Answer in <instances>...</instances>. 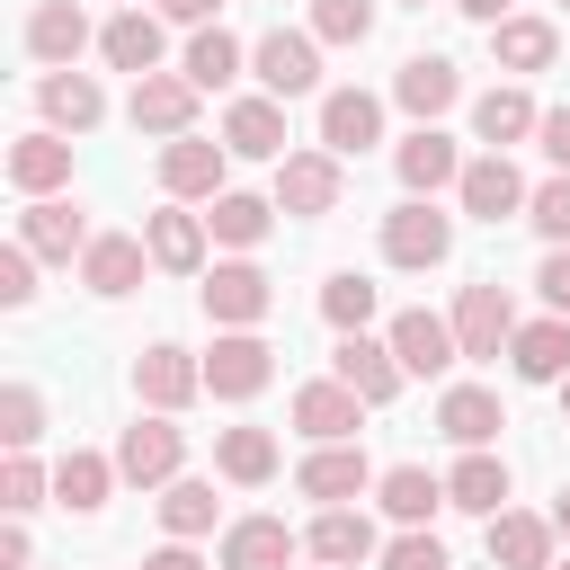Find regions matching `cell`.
Instances as JSON below:
<instances>
[{
  "label": "cell",
  "instance_id": "obj_1",
  "mask_svg": "<svg viewBox=\"0 0 570 570\" xmlns=\"http://www.w3.org/2000/svg\"><path fill=\"white\" fill-rule=\"evenodd\" d=\"M383 258L392 267H445L454 258V214H436V196H401L383 214Z\"/></svg>",
  "mask_w": 570,
  "mask_h": 570
},
{
  "label": "cell",
  "instance_id": "obj_2",
  "mask_svg": "<svg viewBox=\"0 0 570 570\" xmlns=\"http://www.w3.org/2000/svg\"><path fill=\"white\" fill-rule=\"evenodd\" d=\"M276 383V347L258 338V330H214V347H205V392L214 401H258Z\"/></svg>",
  "mask_w": 570,
  "mask_h": 570
},
{
  "label": "cell",
  "instance_id": "obj_3",
  "mask_svg": "<svg viewBox=\"0 0 570 570\" xmlns=\"http://www.w3.org/2000/svg\"><path fill=\"white\" fill-rule=\"evenodd\" d=\"M338 196H347L338 151H285V160H276V214L321 223V214H338Z\"/></svg>",
  "mask_w": 570,
  "mask_h": 570
},
{
  "label": "cell",
  "instance_id": "obj_4",
  "mask_svg": "<svg viewBox=\"0 0 570 570\" xmlns=\"http://www.w3.org/2000/svg\"><path fill=\"white\" fill-rule=\"evenodd\" d=\"M196 294H205V321H214V330H258L267 303H276V285H267L258 258H223V267H205Z\"/></svg>",
  "mask_w": 570,
  "mask_h": 570
},
{
  "label": "cell",
  "instance_id": "obj_5",
  "mask_svg": "<svg viewBox=\"0 0 570 570\" xmlns=\"http://www.w3.org/2000/svg\"><path fill=\"white\" fill-rule=\"evenodd\" d=\"M249 71L267 98H312L321 89V36H294V27H267L249 45Z\"/></svg>",
  "mask_w": 570,
  "mask_h": 570
},
{
  "label": "cell",
  "instance_id": "obj_6",
  "mask_svg": "<svg viewBox=\"0 0 570 570\" xmlns=\"http://www.w3.org/2000/svg\"><path fill=\"white\" fill-rule=\"evenodd\" d=\"M178 463H187V428H169L160 410H151V419H134V428L116 436V472H125L134 490H169V481H178Z\"/></svg>",
  "mask_w": 570,
  "mask_h": 570
},
{
  "label": "cell",
  "instance_id": "obj_7",
  "mask_svg": "<svg viewBox=\"0 0 570 570\" xmlns=\"http://www.w3.org/2000/svg\"><path fill=\"white\" fill-rule=\"evenodd\" d=\"M196 80L187 71H151V80H134V98H125V116H134V134H160V142H178V134H196Z\"/></svg>",
  "mask_w": 570,
  "mask_h": 570
},
{
  "label": "cell",
  "instance_id": "obj_8",
  "mask_svg": "<svg viewBox=\"0 0 570 570\" xmlns=\"http://www.w3.org/2000/svg\"><path fill=\"white\" fill-rule=\"evenodd\" d=\"M223 169H232V151L205 142V134L160 142V187H169V205H214V196H223Z\"/></svg>",
  "mask_w": 570,
  "mask_h": 570
},
{
  "label": "cell",
  "instance_id": "obj_9",
  "mask_svg": "<svg viewBox=\"0 0 570 570\" xmlns=\"http://www.w3.org/2000/svg\"><path fill=\"white\" fill-rule=\"evenodd\" d=\"M454 196H463V214H472V223H517V214L534 205V187L517 178V160H508V151L463 160V187H454Z\"/></svg>",
  "mask_w": 570,
  "mask_h": 570
},
{
  "label": "cell",
  "instance_id": "obj_10",
  "mask_svg": "<svg viewBox=\"0 0 570 570\" xmlns=\"http://www.w3.org/2000/svg\"><path fill=\"white\" fill-rule=\"evenodd\" d=\"M134 392H142L160 419H178V410L205 392V356H187L178 338H160V347H142V356H134Z\"/></svg>",
  "mask_w": 570,
  "mask_h": 570
},
{
  "label": "cell",
  "instance_id": "obj_11",
  "mask_svg": "<svg viewBox=\"0 0 570 570\" xmlns=\"http://www.w3.org/2000/svg\"><path fill=\"white\" fill-rule=\"evenodd\" d=\"M374 481H383V472H374L356 445H312V454L294 463V490H303V499H321V508H347V499H365Z\"/></svg>",
  "mask_w": 570,
  "mask_h": 570
},
{
  "label": "cell",
  "instance_id": "obj_12",
  "mask_svg": "<svg viewBox=\"0 0 570 570\" xmlns=\"http://www.w3.org/2000/svg\"><path fill=\"white\" fill-rule=\"evenodd\" d=\"M330 374H338V383H347V392H356L365 410H383V401H392V392L410 383V374H401V356H392V338H365V330H356V338H338Z\"/></svg>",
  "mask_w": 570,
  "mask_h": 570
},
{
  "label": "cell",
  "instance_id": "obj_13",
  "mask_svg": "<svg viewBox=\"0 0 570 570\" xmlns=\"http://www.w3.org/2000/svg\"><path fill=\"white\" fill-rule=\"evenodd\" d=\"M89 45H98V36H89L80 0H36V9H27V53H36L45 71H71Z\"/></svg>",
  "mask_w": 570,
  "mask_h": 570
},
{
  "label": "cell",
  "instance_id": "obj_14",
  "mask_svg": "<svg viewBox=\"0 0 570 570\" xmlns=\"http://www.w3.org/2000/svg\"><path fill=\"white\" fill-rule=\"evenodd\" d=\"M374 142H383V98H374V89H330V98H321V151L356 160V151H374Z\"/></svg>",
  "mask_w": 570,
  "mask_h": 570
},
{
  "label": "cell",
  "instance_id": "obj_15",
  "mask_svg": "<svg viewBox=\"0 0 570 570\" xmlns=\"http://www.w3.org/2000/svg\"><path fill=\"white\" fill-rule=\"evenodd\" d=\"M223 151L232 160H285V98H232L223 107Z\"/></svg>",
  "mask_w": 570,
  "mask_h": 570
},
{
  "label": "cell",
  "instance_id": "obj_16",
  "mask_svg": "<svg viewBox=\"0 0 570 570\" xmlns=\"http://www.w3.org/2000/svg\"><path fill=\"white\" fill-rule=\"evenodd\" d=\"M205 214H187V205H160V214H142V249H151V267H169V276H205Z\"/></svg>",
  "mask_w": 570,
  "mask_h": 570
},
{
  "label": "cell",
  "instance_id": "obj_17",
  "mask_svg": "<svg viewBox=\"0 0 570 570\" xmlns=\"http://www.w3.org/2000/svg\"><path fill=\"white\" fill-rule=\"evenodd\" d=\"M142 267H151V249H142V232H98V240L80 249V285H89L98 303H116V294H134V285H142Z\"/></svg>",
  "mask_w": 570,
  "mask_h": 570
},
{
  "label": "cell",
  "instance_id": "obj_18",
  "mask_svg": "<svg viewBox=\"0 0 570 570\" xmlns=\"http://www.w3.org/2000/svg\"><path fill=\"white\" fill-rule=\"evenodd\" d=\"M454 338H463V356H508V338H517V303H508V285H463V303H454Z\"/></svg>",
  "mask_w": 570,
  "mask_h": 570
},
{
  "label": "cell",
  "instance_id": "obj_19",
  "mask_svg": "<svg viewBox=\"0 0 570 570\" xmlns=\"http://www.w3.org/2000/svg\"><path fill=\"white\" fill-rule=\"evenodd\" d=\"M383 338H392V356H401V374H445V365L463 356V338H454V321H436V312H419V303H410V312H392V330H383Z\"/></svg>",
  "mask_w": 570,
  "mask_h": 570
},
{
  "label": "cell",
  "instance_id": "obj_20",
  "mask_svg": "<svg viewBox=\"0 0 570 570\" xmlns=\"http://www.w3.org/2000/svg\"><path fill=\"white\" fill-rule=\"evenodd\" d=\"M356 419H365V401H356L338 374H321V383L294 392V428H303L312 445H356Z\"/></svg>",
  "mask_w": 570,
  "mask_h": 570
},
{
  "label": "cell",
  "instance_id": "obj_21",
  "mask_svg": "<svg viewBox=\"0 0 570 570\" xmlns=\"http://www.w3.org/2000/svg\"><path fill=\"white\" fill-rule=\"evenodd\" d=\"M9 187L36 205V196H53V187H71V142L53 134V125H36V134H18L9 142Z\"/></svg>",
  "mask_w": 570,
  "mask_h": 570
},
{
  "label": "cell",
  "instance_id": "obj_22",
  "mask_svg": "<svg viewBox=\"0 0 570 570\" xmlns=\"http://www.w3.org/2000/svg\"><path fill=\"white\" fill-rule=\"evenodd\" d=\"M436 428H445L463 454H490V436L508 428V410H499V392H490V383H445V401H436Z\"/></svg>",
  "mask_w": 570,
  "mask_h": 570
},
{
  "label": "cell",
  "instance_id": "obj_23",
  "mask_svg": "<svg viewBox=\"0 0 570 570\" xmlns=\"http://www.w3.org/2000/svg\"><path fill=\"white\" fill-rule=\"evenodd\" d=\"M552 517H534V508H499L490 517V570H552Z\"/></svg>",
  "mask_w": 570,
  "mask_h": 570
},
{
  "label": "cell",
  "instance_id": "obj_24",
  "mask_svg": "<svg viewBox=\"0 0 570 570\" xmlns=\"http://www.w3.org/2000/svg\"><path fill=\"white\" fill-rule=\"evenodd\" d=\"M508 365H517V383H570V321H561V312H543V321H517V338H508Z\"/></svg>",
  "mask_w": 570,
  "mask_h": 570
},
{
  "label": "cell",
  "instance_id": "obj_25",
  "mask_svg": "<svg viewBox=\"0 0 570 570\" xmlns=\"http://www.w3.org/2000/svg\"><path fill=\"white\" fill-rule=\"evenodd\" d=\"M294 525L285 517H232L223 525V570H294Z\"/></svg>",
  "mask_w": 570,
  "mask_h": 570
},
{
  "label": "cell",
  "instance_id": "obj_26",
  "mask_svg": "<svg viewBox=\"0 0 570 570\" xmlns=\"http://www.w3.org/2000/svg\"><path fill=\"white\" fill-rule=\"evenodd\" d=\"M392 98H401V107H410L419 125H436V116H445V107L463 98V71H454L445 53H410V62L392 71Z\"/></svg>",
  "mask_w": 570,
  "mask_h": 570
},
{
  "label": "cell",
  "instance_id": "obj_27",
  "mask_svg": "<svg viewBox=\"0 0 570 570\" xmlns=\"http://www.w3.org/2000/svg\"><path fill=\"white\" fill-rule=\"evenodd\" d=\"M392 169H401V187H410V196L463 187V151H454V134H436V125H419V134L392 151Z\"/></svg>",
  "mask_w": 570,
  "mask_h": 570
},
{
  "label": "cell",
  "instance_id": "obj_28",
  "mask_svg": "<svg viewBox=\"0 0 570 570\" xmlns=\"http://www.w3.org/2000/svg\"><path fill=\"white\" fill-rule=\"evenodd\" d=\"M18 240H27L36 258H62V267H71V258H80L98 232L80 223V205H62V196H36V205L18 214Z\"/></svg>",
  "mask_w": 570,
  "mask_h": 570
},
{
  "label": "cell",
  "instance_id": "obj_29",
  "mask_svg": "<svg viewBox=\"0 0 570 570\" xmlns=\"http://www.w3.org/2000/svg\"><path fill=\"white\" fill-rule=\"evenodd\" d=\"M36 107H45L53 134H89V125L107 116V89H98L89 71H45V80H36Z\"/></svg>",
  "mask_w": 570,
  "mask_h": 570
},
{
  "label": "cell",
  "instance_id": "obj_30",
  "mask_svg": "<svg viewBox=\"0 0 570 570\" xmlns=\"http://www.w3.org/2000/svg\"><path fill=\"white\" fill-rule=\"evenodd\" d=\"M98 53H107L116 71L151 80V71H160V18H151V9H116V18L98 27Z\"/></svg>",
  "mask_w": 570,
  "mask_h": 570
},
{
  "label": "cell",
  "instance_id": "obj_31",
  "mask_svg": "<svg viewBox=\"0 0 570 570\" xmlns=\"http://www.w3.org/2000/svg\"><path fill=\"white\" fill-rule=\"evenodd\" d=\"M374 499H383V517H392V525L410 534V525H428V517L445 508V481H436L428 463H392V472L374 481Z\"/></svg>",
  "mask_w": 570,
  "mask_h": 570
},
{
  "label": "cell",
  "instance_id": "obj_32",
  "mask_svg": "<svg viewBox=\"0 0 570 570\" xmlns=\"http://www.w3.org/2000/svg\"><path fill=\"white\" fill-rule=\"evenodd\" d=\"M303 552H312L321 570H356V561H374V525H365L356 508H321L312 534H303Z\"/></svg>",
  "mask_w": 570,
  "mask_h": 570
},
{
  "label": "cell",
  "instance_id": "obj_33",
  "mask_svg": "<svg viewBox=\"0 0 570 570\" xmlns=\"http://www.w3.org/2000/svg\"><path fill=\"white\" fill-rule=\"evenodd\" d=\"M534 125H543V107H534V98H525V89H508V80H499V89H481V98H472V134H481V142H490V151H508V142H525V134H534Z\"/></svg>",
  "mask_w": 570,
  "mask_h": 570
},
{
  "label": "cell",
  "instance_id": "obj_34",
  "mask_svg": "<svg viewBox=\"0 0 570 570\" xmlns=\"http://www.w3.org/2000/svg\"><path fill=\"white\" fill-rule=\"evenodd\" d=\"M267 223H276V196H249V187H223V196L205 205V232H214L223 249H258Z\"/></svg>",
  "mask_w": 570,
  "mask_h": 570
},
{
  "label": "cell",
  "instance_id": "obj_35",
  "mask_svg": "<svg viewBox=\"0 0 570 570\" xmlns=\"http://www.w3.org/2000/svg\"><path fill=\"white\" fill-rule=\"evenodd\" d=\"M116 481H125V472H116V454H89V445H71V454L53 463V499H62V508H80V517H89V508H107V490H116Z\"/></svg>",
  "mask_w": 570,
  "mask_h": 570
},
{
  "label": "cell",
  "instance_id": "obj_36",
  "mask_svg": "<svg viewBox=\"0 0 570 570\" xmlns=\"http://www.w3.org/2000/svg\"><path fill=\"white\" fill-rule=\"evenodd\" d=\"M445 508H463V517H499V508H508V463H499V454H463V463L445 472Z\"/></svg>",
  "mask_w": 570,
  "mask_h": 570
},
{
  "label": "cell",
  "instance_id": "obj_37",
  "mask_svg": "<svg viewBox=\"0 0 570 570\" xmlns=\"http://www.w3.org/2000/svg\"><path fill=\"white\" fill-rule=\"evenodd\" d=\"M214 472L240 481V490L276 481V436H267V428H223V436H214Z\"/></svg>",
  "mask_w": 570,
  "mask_h": 570
},
{
  "label": "cell",
  "instance_id": "obj_38",
  "mask_svg": "<svg viewBox=\"0 0 570 570\" xmlns=\"http://www.w3.org/2000/svg\"><path fill=\"white\" fill-rule=\"evenodd\" d=\"M214 517H223L214 481H187V472H178V481L160 490V534H169V543H196V534H214Z\"/></svg>",
  "mask_w": 570,
  "mask_h": 570
},
{
  "label": "cell",
  "instance_id": "obj_39",
  "mask_svg": "<svg viewBox=\"0 0 570 570\" xmlns=\"http://www.w3.org/2000/svg\"><path fill=\"white\" fill-rule=\"evenodd\" d=\"M552 18H499L490 27V53H499V71H543L552 62Z\"/></svg>",
  "mask_w": 570,
  "mask_h": 570
},
{
  "label": "cell",
  "instance_id": "obj_40",
  "mask_svg": "<svg viewBox=\"0 0 570 570\" xmlns=\"http://www.w3.org/2000/svg\"><path fill=\"white\" fill-rule=\"evenodd\" d=\"M240 62H249V53H240V36H223V27H196L178 71H187L196 89H232V80H240Z\"/></svg>",
  "mask_w": 570,
  "mask_h": 570
},
{
  "label": "cell",
  "instance_id": "obj_41",
  "mask_svg": "<svg viewBox=\"0 0 570 570\" xmlns=\"http://www.w3.org/2000/svg\"><path fill=\"white\" fill-rule=\"evenodd\" d=\"M321 321H330L338 338H356V330L374 321V276H330V285H321Z\"/></svg>",
  "mask_w": 570,
  "mask_h": 570
},
{
  "label": "cell",
  "instance_id": "obj_42",
  "mask_svg": "<svg viewBox=\"0 0 570 570\" xmlns=\"http://www.w3.org/2000/svg\"><path fill=\"white\" fill-rule=\"evenodd\" d=\"M36 436H45V392L36 383H0V445L27 454Z\"/></svg>",
  "mask_w": 570,
  "mask_h": 570
},
{
  "label": "cell",
  "instance_id": "obj_43",
  "mask_svg": "<svg viewBox=\"0 0 570 570\" xmlns=\"http://www.w3.org/2000/svg\"><path fill=\"white\" fill-rule=\"evenodd\" d=\"M374 18H383L374 0H312V36H321V45H365Z\"/></svg>",
  "mask_w": 570,
  "mask_h": 570
},
{
  "label": "cell",
  "instance_id": "obj_44",
  "mask_svg": "<svg viewBox=\"0 0 570 570\" xmlns=\"http://www.w3.org/2000/svg\"><path fill=\"white\" fill-rule=\"evenodd\" d=\"M45 490H53V472H45L36 454H9V463H0V508H9V517H36Z\"/></svg>",
  "mask_w": 570,
  "mask_h": 570
},
{
  "label": "cell",
  "instance_id": "obj_45",
  "mask_svg": "<svg viewBox=\"0 0 570 570\" xmlns=\"http://www.w3.org/2000/svg\"><path fill=\"white\" fill-rule=\"evenodd\" d=\"M525 223H534L552 249H570V178H543V187H534V205H525Z\"/></svg>",
  "mask_w": 570,
  "mask_h": 570
},
{
  "label": "cell",
  "instance_id": "obj_46",
  "mask_svg": "<svg viewBox=\"0 0 570 570\" xmlns=\"http://www.w3.org/2000/svg\"><path fill=\"white\" fill-rule=\"evenodd\" d=\"M383 570H454V561H445V543H436L428 525H410V534L383 543Z\"/></svg>",
  "mask_w": 570,
  "mask_h": 570
},
{
  "label": "cell",
  "instance_id": "obj_47",
  "mask_svg": "<svg viewBox=\"0 0 570 570\" xmlns=\"http://www.w3.org/2000/svg\"><path fill=\"white\" fill-rule=\"evenodd\" d=\"M0 303H9V312H27V303H36V249H27V240H9V249H0Z\"/></svg>",
  "mask_w": 570,
  "mask_h": 570
},
{
  "label": "cell",
  "instance_id": "obj_48",
  "mask_svg": "<svg viewBox=\"0 0 570 570\" xmlns=\"http://www.w3.org/2000/svg\"><path fill=\"white\" fill-rule=\"evenodd\" d=\"M534 142H543V160H552V178H570V107H543V125H534Z\"/></svg>",
  "mask_w": 570,
  "mask_h": 570
},
{
  "label": "cell",
  "instance_id": "obj_49",
  "mask_svg": "<svg viewBox=\"0 0 570 570\" xmlns=\"http://www.w3.org/2000/svg\"><path fill=\"white\" fill-rule=\"evenodd\" d=\"M534 285H543V303L570 321V249H543V267H534Z\"/></svg>",
  "mask_w": 570,
  "mask_h": 570
},
{
  "label": "cell",
  "instance_id": "obj_50",
  "mask_svg": "<svg viewBox=\"0 0 570 570\" xmlns=\"http://www.w3.org/2000/svg\"><path fill=\"white\" fill-rule=\"evenodd\" d=\"M0 570H36V543H27V517L0 525Z\"/></svg>",
  "mask_w": 570,
  "mask_h": 570
},
{
  "label": "cell",
  "instance_id": "obj_51",
  "mask_svg": "<svg viewBox=\"0 0 570 570\" xmlns=\"http://www.w3.org/2000/svg\"><path fill=\"white\" fill-rule=\"evenodd\" d=\"M214 9L223 0H160V18H178V27H214Z\"/></svg>",
  "mask_w": 570,
  "mask_h": 570
},
{
  "label": "cell",
  "instance_id": "obj_52",
  "mask_svg": "<svg viewBox=\"0 0 570 570\" xmlns=\"http://www.w3.org/2000/svg\"><path fill=\"white\" fill-rule=\"evenodd\" d=\"M142 570H205V561H196V543H160Z\"/></svg>",
  "mask_w": 570,
  "mask_h": 570
},
{
  "label": "cell",
  "instance_id": "obj_53",
  "mask_svg": "<svg viewBox=\"0 0 570 570\" xmlns=\"http://www.w3.org/2000/svg\"><path fill=\"white\" fill-rule=\"evenodd\" d=\"M454 9H463V18H481V27H499V18H508V0H454Z\"/></svg>",
  "mask_w": 570,
  "mask_h": 570
},
{
  "label": "cell",
  "instance_id": "obj_54",
  "mask_svg": "<svg viewBox=\"0 0 570 570\" xmlns=\"http://www.w3.org/2000/svg\"><path fill=\"white\" fill-rule=\"evenodd\" d=\"M552 534H561V543H570V490H561V499H552Z\"/></svg>",
  "mask_w": 570,
  "mask_h": 570
},
{
  "label": "cell",
  "instance_id": "obj_55",
  "mask_svg": "<svg viewBox=\"0 0 570 570\" xmlns=\"http://www.w3.org/2000/svg\"><path fill=\"white\" fill-rule=\"evenodd\" d=\"M561 410H570V383H561Z\"/></svg>",
  "mask_w": 570,
  "mask_h": 570
},
{
  "label": "cell",
  "instance_id": "obj_56",
  "mask_svg": "<svg viewBox=\"0 0 570 570\" xmlns=\"http://www.w3.org/2000/svg\"><path fill=\"white\" fill-rule=\"evenodd\" d=\"M125 9H142V0H125Z\"/></svg>",
  "mask_w": 570,
  "mask_h": 570
},
{
  "label": "cell",
  "instance_id": "obj_57",
  "mask_svg": "<svg viewBox=\"0 0 570 570\" xmlns=\"http://www.w3.org/2000/svg\"><path fill=\"white\" fill-rule=\"evenodd\" d=\"M410 9H428V0H410Z\"/></svg>",
  "mask_w": 570,
  "mask_h": 570
},
{
  "label": "cell",
  "instance_id": "obj_58",
  "mask_svg": "<svg viewBox=\"0 0 570 570\" xmlns=\"http://www.w3.org/2000/svg\"><path fill=\"white\" fill-rule=\"evenodd\" d=\"M552 570H570V561H552Z\"/></svg>",
  "mask_w": 570,
  "mask_h": 570
},
{
  "label": "cell",
  "instance_id": "obj_59",
  "mask_svg": "<svg viewBox=\"0 0 570 570\" xmlns=\"http://www.w3.org/2000/svg\"><path fill=\"white\" fill-rule=\"evenodd\" d=\"M561 9H570V0H561Z\"/></svg>",
  "mask_w": 570,
  "mask_h": 570
}]
</instances>
